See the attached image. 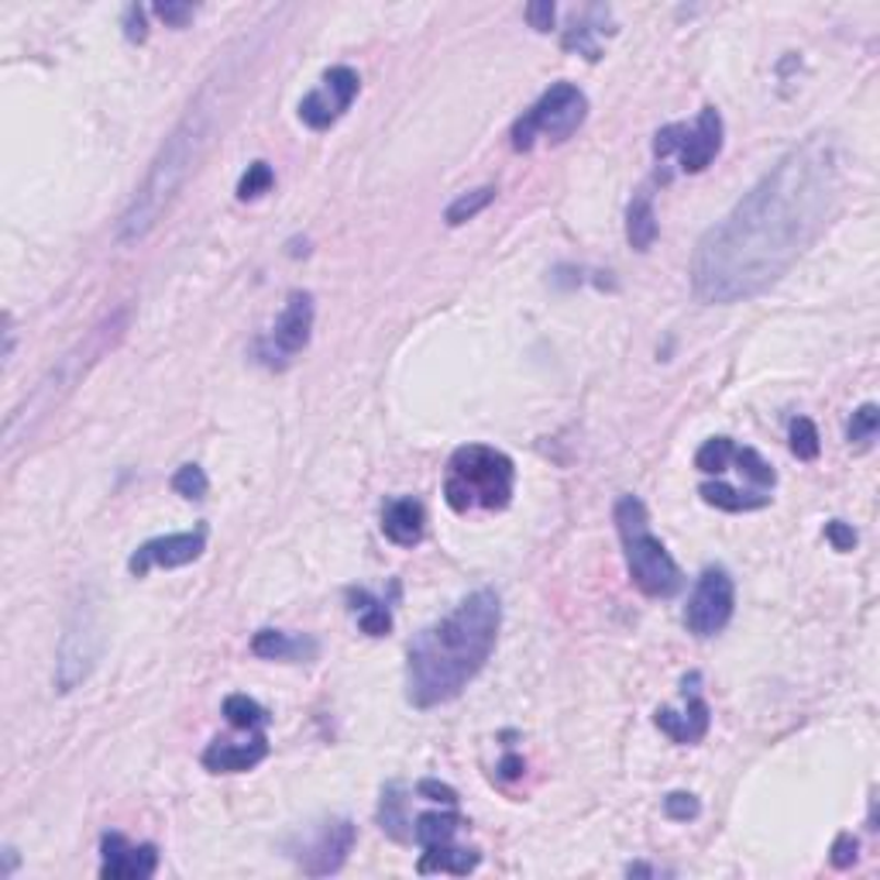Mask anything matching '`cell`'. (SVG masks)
Returning <instances> with one entry per match:
<instances>
[{"mask_svg": "<svg viewBox=\"0 0 880 880\" xmlns=\"http://www.w3.org/2000/svg\"><path fill=\"white\" fill-rule=\"evenodd\" d=\"M736 609V585L723 567H705L684 609V626L695 636H716L729 626Z\"/></svg>", "mask_w": 880, "mask_h": 880, "instance_id": "10", "label": "cell"}, {"mask_svg": "<svg viewBox=\"0 0 880 880\" xmlns=\"http://www.w3.org/2000/svg\"><path fill=\"white\" fill-rule=\"evenodd\" d=\"M465 829V819L458 812H426L416 819V829H413V840L420 846H441V843H450Z\"/></svg>", "mask_w": 880, "mask_h": 880, "instance_id": "24", "label": "cell"}, {"mask_svg": "<svg viewBox=\"0 0 880 880\" xmlns=\"http://www.w3.org/2000/svg\"><path fill=\"white\" fill-rule=\"evenodd\" d=\"M101 877L104 880H149L159 870V849L152 843L131 846L121 832H104L101 840Z\"/></svg>", "mask_w": 880, "mask_h": 880, "instance_id": "15", "label": "cell"}, {"mask_svg": "<svg viewBox=\"0 0 880 880\" xmlns=\"http://www.w3.org/2000/svg\"><path fill=\"white\" fill-rule=\"evenodd\" d=\"M269 756V740L261 732H255L248 743H231V740H213L203 750V767L210 774H242L258 767L261 760Z\"/></svg>", "mask_w": 880, "mask_h": 880, "instance_id": "17", "label": "cell"}, {"mask_svg": "<svg viewBox=\"0 0 880 880\" xmlns=\"http://www.w3.org/2000/svg\"><path fill=\"white\" fill-rule=\"evenodd\" d=\"M732 461L740 465V471L747 474V479L753 482V485H760V489H774V482H777V471L756 455L753 447H736L732 450Z\"/></svg>", "mask_w": 880, "mask_h": 880, "instance_id": "29", "label": "cell"}, {"mask_svg": "<svg viewBox=\"0 0 880 880\" xmlns=\"http://www.w3.org/2000/svg\"><path fill=\"white\" fill-rule=\"evenodd\" d=\"M251 654L266 660H306V657H317V640L285 636L282 630H258L251 636Z\"/></svg>", "mask_w": 880, "mask_h": 880, "instance_id": "19", "label": "cell"}, {"mask_svg": "<svg viewBox=\"0 0 880 880\" xmlns=\"http://www.w3.org/2000/svg\"><path fill=\"white\" fill-rule=\"evenodd\" d=\"M498 771H503V777H509V781H513V777H519V774H523V760L509 753V756L503 760V764H498Z\"/></svg>", "mask_w": 880, "mask_h": 880, "instance_id": "42", "label": "cell"}, {"mask_svg": "<svg viewBox=\"0 0 880 880\" xmlns=\"http://www.w3.org/2000/svg\"><path fill=\"white\" fill-rule=\"evenodd\" d=\"M702 812V805L692 791H671L668 798H664V816L674 819V822H692L699 819Z\"/></svg>", "mask_w": 880, "mask_h": 880, "instance_id": "34", "label": "cell"}, {"mask_svg": "<svg viewBox=\"0 0 880 880\" xmlns=\"http://www.w3.org/2000/svg\"><path fill=\"white\" fill-rule=\"evenodd\" d=\"M498 626H503V606H498L495 591L482 588L471 591L444 620L416 633L407 654L410 705L437 708L455 702L489 664Z\"/></svg>", "mask_w": 880, "mask_h": 880, "instance_id": "2", "label": "cell"}, {"mask_svg": "<svg viewBox=\"0 0 880 880\" xmlns=\"http://www.w3.org/2000/svg\"><path fill=\"white\" fill-rule=\"evenodd\" d=\"M791 450L798 461H816L819 450H822V441H819V431L816 423L808 416H795L791 420Z\"/></svg>", "mask_w": 880, "mask_h": 880, "instance_id": "30", "label": "cell"}, {"mask_svg": "<svg viewBox=\"0 0 880 880\" xmlns=\"http://www.w3.org/2000/svg\"><path fill=\"white\" fill-rule=\"evenodd\" d=\"M351 599L354 602H362V606H351L354 612H359V626H362V633H368V636H389V630H392V615H389V609L383 606V602H375L368 591H351Z\"/></svg>", "mask_w": 880, "mask_h": 880, "instance_id": "27", "label": "cell"}, {"mask_svg": "<svg viewBox=\"0 0 880 880\" xmlns=\"http://www.w3.org/2000/svg\"><path fill=\"white\" fill-rule=\"evenodd\" d=\"M699 684H702L699 674H688L684 684H681L684 708H681V712H674V708H657V716H654L657 729H660V732H668L671 740L681 743V747H692V743L705 740L708 723H712L708 705H705V699H702V692H699Z\"/></svg>", "mask_w": 880, "mask_h": 880, "instance_id": "13", "label": "cell"}, {"mask_svg": "<svg viewBox=\"0 0 880 880\" xmlns=\"http://www.w3.org/2000/svg\"><path fill=\"white\" fill-rule=\"evenodd\" d=\"M155 14L165 21L169 28H186L189 17H193V4H179V0H159Z\"/></svg>", "mask_w": 880, "mask_h": 880, "instance_id": "35", "label": "cell"}, {"mask_svg": "<svg viewBox=\"0 0 880 880\" xmlns=\"http://www.w3.org/2000/svg\"><path fill=\"white\" fill-rule=\"evenodd\" d=\"M612 519H615V530H620V540H623V554H626L633 585L650 599L678 596L681 585H684V575L674 564V558L668 554V547L650 533L647 506L640 503L636 495H620L615 498Z\"/></svg>", "mask_w": 880, "mask_h": 880, "instance_id": "6", "label": "cell"}, {"mask_svg": "<svg viewBox=\"0 0 880 880\" xmlns=\"http://www.w3.org/2000/svg\"><path fill=\"white\" fill-rule=\"evenodd\" d=\"M856 849H860V843H856L853 832H840L836 843H832V867H840V870L853 867L856 864Z\"/></svg>", "mask_w": 880, "mask_h": 880, "instance_id": "39", "label": "cell"}, {"mask_svg": "<svg viewBox=\"0 0 880 880\" xmlns=\"http://www.w3.org/2000/svg\"><path fill=\"white\" fill-rule=\"evenodd\" d=\"M203 547H207L203 530L155 537V540L138 547V551L131 554V561H128V567H131V575L145 578L152 567H183V564H193L203 554Z\"/></svg>", "mask_w": 880, "mask_h": 880, "instance_id": "14", "label": "cell"}, {"mask_svg": "<svg viewBox=\"0 0 880 880\" xmlns=\"http://www.w3.org/2000/svg\"><path fill=\"white\" fill-rule=\"evenodd\" d=\"M224 716H227V723L234 729H248V732H258V729H266L272 723L269 712L248 695H227L224 699Z\"/></svg>", "mask_w": 880, "mask_h": 880, "instance_id": "25", "label": "cell"}, {"mask_svg": "<svg viewBox=\"0 0 880 880\" xmlns=\"http://www.w3.org/2000/svg\"><path fill=\"white\" fill-rule=\"evenodd\" d=\"M657 234H660V224H657V210H654L650 193H636L630 200V210H626V242H630V248L650 251L654 242H657Z\"/></svg>", "mask_w": 880, "mask_h": 880, "instance_id": "21", "label": "cell"}, {"mask_svg": "<svg viewBox=\"0 0 880 880\" xmlns=\"http://www.w3.org/2000/svg\"><path fill=\"white\" fill-rule=\"evenodd\" d=\"M495 193L498 189L495 186H479V189H471V193H465V197H458L455 203H450L447 210H444V221L450 224V227H461V224H468L471 218H479V213L495 200Z\"/></svg>", "mask_w": 880, "mask_h": 880, "instance_id": "26", "label": "cell"}, {"mask_svg": "<svg viewBox=\"0 0 880 880\" xmlns=\"http://www.w3.org/2000/svg\"><path fill=\"white\" fill-rule=\"evenodd\" d=\"M426 530V513L416 498L402 495V498H389L383 509V533L396 543V547H416L423 540Z\"/></svg>", "mask_w": 880, "mask_h": 880, "instance_id": "18", "label": "cell"}, {"mask_svg": "<svg viewBox=\"0 0 880 880\" xmlns=\"http://www.w3.org/2000/svg\"><path fill=\"white\" fill-rule=\"evenodd\" d=\"M351 849H354V825L348 819L327 822L314 836V843L306 846V853L300 856V867H303V873H310V877L338 873L344 867Z\"/></svg>", "mask_w": 880, "mask_h": 880, "instance_id": "16", "label": "cell"}, {"mask_svg": "<svg viewBox=\"0 0 880 880\" xmlns=\"http://www.w3.org/2000/svg\"><path fill=\"white\" fill-rule=\"evenodd\" d=\"M732 450H736V444H732L729 437H708V441L699 447L695 468L705 471V474H723L726 465L732 461Z\"/></svg>", "mask_w": 880, "mask_h": 880, "instance_id": "28", "label": "cell"}, {"mask_svg": "<svg viewBox=\"0 0 880 880\" xmlns=\"http://www.w3.org/2000/svg\"><path fill=\"white\" fill-rule=\"evenodd\" d=\"M416 791H420L426 801H441V805H447V808H455V805H458V791L450 788V784L434 781V777H423V781L416 784Z\"/></svg>", "mask_w": 880, "mask_h": 880, "instance_id": "38", "label": "cell"}, {"mask_svg": "<svg viewBox=\"0 0 880 880\" xmlns=\"http://www.w3.org/2000/svg\"><path fill=\"white\" fill-rule=\"evenodd\" d=\"M224 93H227V77L218 73L213 80H207V86L197 93V101L189 104L186 117L176 125V131L165 138V145L159 149L145 183L138 186L134 200L121 213V221H117V242L121 245L141 242V237L162 221V213L169 210V203L186 186V179L197 173L203 152L210 149V134L224 107Z\"/></svg>", "mask_w": 880, "mask_h": 880, "instance_id": "3", "label": "cell"}, {"mask_svg": "<svg viewBox=\"0 0 880 880\" xmlns=\"http://www.w3.org/2000/svg\"><path fill=\"white\" fill-rule=\"evenodd\" d=\"M527 21L537 32H551L554 28V4L551 0H533V4H527Z\"/></svg>", "mask_w": 880, "mask_h": 880, "instance_id": "40", "label": "cell"}, {"mask_svg": "<svg viewBox=\"0 0 880 880\" xmlns=\"http://www.w3.org/2000/svg\"><path fill=\"white\" fill-rule=\"evenodd\" d=\"M723 152V117L716 107H702L699 121L688 125H668L654 134V155L678 159L681 173H705Z\"/></svg>", "mask_w": 880, "mask_h": 880, "instance_id": "9", "label": "cell"}, {"mask_svg": "<svg viewBox=\"0 0 880 880\" xmlns=\"http://www.w3.org/2000/svg\"><path fill=\"white\" fill-rule=\"evenodd\" d=\"M516 485L513 458L485 444H465L447 461L444 498L455 513L506 509Z\"/></svg>", "mask_w": 880, "mask_h": 880, "instance_id": "5", "label": "cell"}, {"mask_svg": "<svg viewBox=\"0 0 880 880\" xmlns=\"http://www.w3.org/2000/svg\"><path fill=\"white\" fill-rule=\"evenodd\" d=\"M825 540L832 543V551L849 554L853 547H856V530L849 527V523H843V519H832V523H825Z\"/></svg>", "mask_w": 880, "mask_h": 880, "instance_id": "36", "label": "cell"}, {"mask_svg": "<svg viewBox=\"0 0 880 880\" xmlns=\"http://www.w3.org/2000/svg\"><path fill=\"white\" fill-rule=\"evenodd\" d=\"M104 654V615L101 602L83 599L59 640V654H56V692L69 695L73 688H80L90 671L97 668V660Z\"/></svg>", "mask_w": 880, "mask_h": 880, "instance_id": "7", "label": "cell"}, {"mask_svg": "<svg viewBox=\"0 0 880 880\" xmlns=\"http://www.w3.org/2000/svg\"><path fill=\"white\" fill-rule=\"evenodd\" d=\"M588 32H591V28H571V32L564 35V49H567V52H582L585 59L596 62L602 52H599V45L591 42V35H588Z\"/></svg>", "mask_w": 880, "mask_h": 880, "instance_id": "37", "label": "cell"}, {"mask_svg": "<svg viewBox=\"0 0 880 880\" xmlns=\"http://www.w3.org/2000/svg\"><path fill=\"white\" fill-rule=\"evenodd\" d=\"M173 489L183 495V498H203L210 482H207V471L200 465H183L176 474H173Z\"/></svg>", "mask_w": 880, "mask_h": 880, "instance_id": "33", "label": "cell"}, {"mask_svg": "<svg viewBox=\"0 0 880 880\" xmlns=\"http://www.w3.org/2000/svg\"><path fill=\"white\" fill-rule=\"evenodd\" d=\"M275 183V173L269 162H251L248 173L237 183V200H258L261 193H269Z\"/></svg>", "mask_w": 880, "mask_h": 880, "instance_id": "31", "label": "cell"}, {"mask_svg": "<svg viewBox=\"0 0 880 880\" xmlns=\"http://www.w3.org/2000/svg\"><path fill=\"white\" fill-rule=\"evenodd\" d=\"M125 38L134 42V45L149 38V28H145V8H141V4H131L128 14H125Z\"/></svg>", "mask_w": 880, "mask_h": 880, "instance_id": "41", "label": "cell"}, {"mask_svg": "<svg viewBox=\"0 0 880 880\" xmlns=\"http://www.w3.org/2000/svg\"><path fill=\"white\" fill-rule=\"evenodd\" d=\"M877 431H880V410L873 407V402H864V407L853 413L846 437H849V444H860V447H867V444L877 437Z\"/></svg>", "mask_w": 880, "mask_h": 880, "instance_id": "32", "label": "cell"}, {"mask_svg": "<svg viewBox=\"0 0 880 880\" xmlns=\"http://www.w3.org/2000/svg\"><path fill=\"white\" fill-rule=\"evenodd\" d=\"M702 498L708 506H716L723 513H750V509H764L771 503V495H760V492H740L726 482H705L702 489Z\"/></svg>", "mask_w": 880, "mask_h": 880, "instance_id": "22", "label": "cell"}, {"mask_svg": "<svg viewBox=\"0 0 880 880\" xmlns=\"http://www.w3.org/2000/svg\"><path fill=\"white\" fill-rule=\"evenodd\" d=\"M310 330H314V296L310 293H290L285 300V310L279 314L272 335L258 344V359L266 365H285L293 362L296 354L310 344Z\"/></svg>", "mask_w": 880, "mask_h": 880, "instance_id": "11", "label": "cell"}, {"mask_svg": "<svg viewBox=\"0 0 880 880\" xmlns=\"http://www.w3.org/2000/svg\"><path fill=\"white\" fill-rule=\"evenodd\" d=\"M378 825L389 840L396 843H407L413 832L407 829L410 819H407V798H402V784H386L383 788V801H378Z\"/></svg>", "mask_w": 880, "mask_h": 880, "instance_id": "23", "label": "cell"}, {"mask_svg": "<svg viewBox=\"0 0 880 880\" xmlns=\"http://www.w3.org/2000/svg\"><path fill=\"white\" fill-rule=\"evenodd\" d=\"M128 317H131L128 310H117L107 320H101L77 348H69L62 359L38 378L32 396L21 402L17 410H11V416L4 420V455L8 458L14 455V447L21 441H28L38 431L42 420H49L62 402L77 392V386L86 378V372L97 365L107 351H114V344L121 341L125 330H128Z\"/></svg>", "mask_w": 880, "mask_h": 880, "instance_id": "4", "label": "cell"}, {"mask_svg": "<svg viewBox=\"0 0 880 880\" xmlns=\"http://www.w3.org/2000/svg\"><path fill=\"white\" fill-rule=\"evenodd\" d=\"M362 90V80L351 66H335L324 73V83L317 90H310L300 101V121L314 131H327L338 117L354 104Z\"/></svg>", "mask_w": 880, "mask_h": 880, "instance_id": "12", "label": "cell"}, {"mask_svg": "<svg viewBox=\"0 0 880 880\" xmlns=\"http://www.w3.org/2000/svg\"><path fill=\"white\" fill-rule=\"evenodd\" d=\"M843 197L836 134L795 145L726 218L702 234L692 258V293L702 303L753 300L816 245Z\"/></svg>", "mask_w": 880, "mask_h": 880, "instance_id": "1", "label": "cell"}, {"mask_svg": "<svg viewBox=\"0 0 880 880\" xmlns=\"http://www.w3.org/2000/svg\"><path fill=\"white\" fill-rule=\"evenodd\" d=\"M479 864H482L479 849H461V846L441 843V846H423V856H420L416 870L420 873H455V877H465V873H471Z\"/></svg>", "mask_w": 880, "mask_h": 880, "instance_id": "20", "label": "cell"}, {"mask_svg": "<svg viewBox=\"0 0 880 880\" xmlns=\"http://www.w3.org/2000/svg\"><path fill=\"white\" fill-rule=\"evenodd\" d=\"M588 117V101L575 83H554L543 97L513 125V149L530 152L537 138L567 141Z\"/></svg>", "mask_w": 880, "mask_h": 880, "instance_id": "8", "label": "cell"}]
</instances>
